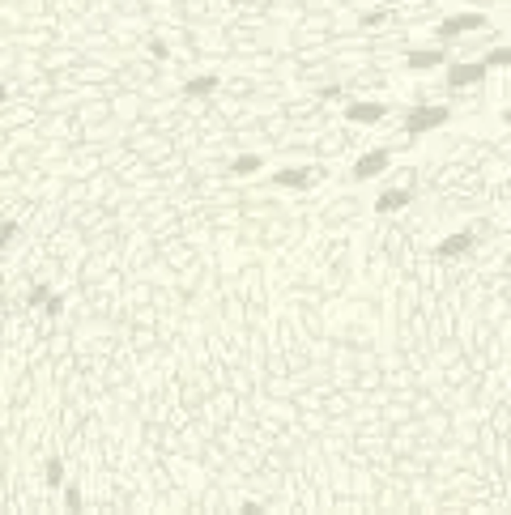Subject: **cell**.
<instances>
[{
    "label": "cell",
    "instance_id": "11",
    "mask_svg": "<svg viewBox=\"0 0 511 515\" xmlns=\"http://www.w3.org/2000/svg\"><path fill=\"white\" fill-rule=\"evenodd\" d=\"M260 166H264V158H260V154H239V158L230 162V170H234V175H256Z\"/></svg>",
    "mask_w": 511,
    "mask_h": 515
},
{
    "label": "cell",
    "instance_id": "18",
    "mask_svg": "<svg viewBox=\"0 0 511 515\" xmlns=\"http://www.w3.org/2000/svg\"><path fill=\"white\" fill-rule=\"evenodd\" d=\"M383 17H388V13H379V9H375V13H367V17H362V26H379Z\"/></svg>",
    "mask_w": 511,
    "mask_h": 515
},
{
    "label": "cell",
    "instance_id": "16",
    "mask_svg": "<svg viewBox=\"0 0 511 515\" xmlns=\"http://www.w3.org/2000/svg\"><path fill=\"white\" fill-rule=\"evenodd\" d=\"M43 311H47V315H60V311H64V299H60V294H52V303H47Z\"/></svg>",
    "mask_w": 511,
    "mask_h": 515
},
{
    "label": "cell",
    "instance_id": "14",
    "mask_svg": "<svg viewBox=\"0 0 511 515\" xmlns=\"http://www.w3.org/2000/svg\"><path fill=\"white\" fill-rule=\"evenodd\" d=\"M26 303H30V307H47V303H52V285H30Z\"/></svg>",
    "mask_w": 511,
    "mask_h": 515
},
{
    "label": "cell",
    "instance_id": "3",
    "mask_svg": "<svg viewBox=\"0 0 511 515\" xmlns=\"http://www.w3.org/2000/svg\"><path fill=\"white\" fill-rule=\"evenodd\" d=\"M485 60H452L448 64V85L452 90H465V85H481L485 81Z\"/></svg>",
    "mask_w": 511,
    "mask_h": 515
},
{
    "label": "cell",
    "instance_id": "6",
    "mask_svg": "<svg viewBox=\"0 0 511 515\" xmlns=\"http://www.w3.org/2000/svg\"><path fill=\"white\" fill-rule=\"evenodd\" d=\"M477 243V230H456V234H448V239H439V248H434V256H443V260H452V256H465L469 248Z\"/></svg>",
    "mask_w": 511,
    "mask_h": 515
},
{
    "label": "cell",
    "instance_id": "17",
    "mask_svg": "<svg viewBox=\"0 0 511 515\" xmlns=\"http://www.w3.org/2000/svg\"><path fill=\"white\" fill-rule=\"evenodd\" d=\"M150 52H154V60H166V56H170V52H166V43H162V39H154V43H150Z\"/></svg>",
    "mask_w": 511,
    "mask_h": 515
},
{
    "label": "cell",
    "instance_id": "12",
    "mask_svg": "<svg viewBox=\"0 0 511 515\" xmlns=\"http://www.w3.org/2000/svg\"><path fill=\"white\" fill-rule=\"evenodd\" d=\"M481 60H485V68H511V47H494V52H485Z\"/></svg>",
    "mask_w": 511,
    "mask_h": 515
},
{
    "label": "cell",
    "instance_id": "9",
    "mask_svg": "<svg viewBox=\"0 0 511 515\" xmlns=\"http://www.w3.org/2000/svg\"><path fill=\"white\" fill-rule=\"evenodd\" d=\"M405 205H413V192L409 188H388V192H379L375 196V213H397V209H405Z\"/></svg>",
    "mask_w": 511,
    "mask_h": 515
},
{
    "label": "cell",
    "instance_id": "19",
    "mask_svg": "<svg viewBox=\"0 0 511 515\" xmlns=\"http://www.w3.org/2000/svg\"><path fill=\"white\" fill-rule=\"evenodd\" d=\"M503 124H507V128H511V107H507V111H503Z\"/></svg>",
    "mask_w": 511,
    "mask_h": 515
},
{
    "label": "cell",
    "instance_id": "7",
    "mask_svg": "<svg viewBox=\"0 0 511 515\" xmlns=\"http://www.w3.org/2000/svg\"><path fill=\"white\" fill-rule=\"evenodd\" d=\"M448 60V52L443 47H413V52L405 56V64L413 68V72H426V68H439Z\"/></svg>",
    "mask_w": 511,
    "mask_h": 515
},
{
    "label": "cell",
    "instance_id": "2",
    "mask_svg": "<svg viewBox=\"0 0 511 515\" xmlns=\"http://www.w3.org/2000/svg\"><path fill=\"white\" fill-rule=\"evenodd\" d=\"M473 30H485V13H452V17H443L439 26H434V34H439V43H452V39H460V34H473Z\"/></svg>",
    "mask_w": 511,
    "mask_h": 515
},
{
    "label": "cell",
    "instance_id": "5",
    "mask_svg": "<svg viewBox=\"0 0 511 515\" xmlns=\"http://www.w3.org/2000/svg\"><path fill=\"white\" fill-rule=\"evenodd\" d=\"M388 162H392V154H388V150H371V154H362V158L350 166V179H354V183L375 179V175H383V170H388Z\"/></svg>",
    "mask_w": 511,
    "mask_h": 515
},
{
    "label": "cell",
    "instance_id": "13",
    "mask_svg": "<svg viewBox=\"0 0 511 515\" xmlns=\"http://www.w3.org/2000/svg\"><path fill=\"white\" fill-rule=\"evenodd\" d=\"M43 481L52 485V489H56V485H64V460H47V469H43Z\"/></svg>",
    "mask_w": 511,
    "mask_h": 515
},
{
    "label": "cell",
    "instance_id": "8",
    "mask_svg": "<svg viewBox=\"0 0 511 515\" xmlns=\"http://www.w3.org/2000/svg\"><path fill=\"white\" fill-rule=\"evenodd\" d=\"M311 179H315L311 166H281L277 175H273V183H277V188H290V192H303Z\"/></svg>",
    "mask_w": 511,
    "mask_h": 515
},
{
    "label": "cell",
    "instance_id": "4",
    "mask_svg": "<svg viewBox=\"0 0 511 515\" xmlns=\"http://www.w3.org/2000/svg\"><path fill=\"white\" fill-rule=\"evenodd\" d=\"M388 115V103H379V98H354V103L345 107V119L350 124H379V119Z\"/></svg>",
    "mask_w": 511,
    "mask_h": 515
},
{
    "label": "cell",
    "instance_id": "15",
    "mask_svg": "<svg viewBox=\"0 0 511 515\" xmlns=\"http://www.w3.org/2000/svg\"><path fill=\"white\" fill-rule=\"evenodd\" d=\"M64 507H68V511H81V489H77V485L64 489Z\"/></svg>",
    "mask_w": 511,
    "mask_h": 515
},
{
    "label": "cell",
    "instance_id": "10",
    "mask_svg": "<svg viewBox=\"0 0 511 515\" xmlns=\"http://www.w3.org/2000/svg\"><path fill=\"white\" fill-rule=\"evenodd\" d=\"M217 85H222V81H217L213 72H201V77H192V81H188L183 90H188V98H209V94H213Z\"/></svg>",
    "mask_w": 511,
    "mask_h": 515
},
{
    "label": "cell",
    "instance_id": "1",
    "mask_svg": "<svg viewBox=\"0 0 511 515\" xmlns=\"http://www.w3.org/2000/svg\"><path fill=\"white\" fill-rule=\"evenodd\" d=\"M448 119H452V107L426 103V107H413V111L405 115V132H409V137H426V132H434V128H443Z\"/></svg>",
    "mask_w": 511,
    "mask_h": 515
}]
</instances>
